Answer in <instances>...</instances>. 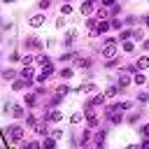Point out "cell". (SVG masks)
Here are the masks:
<instances>
[{
    "mask_svg": "<svg viewBox=\"0 0 149 149\" xmlns=\"http://www.w3.org/2000/svg\"><path fill=\"white\" fill-rule=\"evenodd\" d=\"M7 137H9L12 142H19V140L23 137V128H21L19 123H12V126L7 128Z\"/></svg>",
    "mask_w": 149,
    "mask_h": 149,
    "instance_id": "6da1fadb",
    "label": "cell"
},
{
    "mask_svg": "<svg viewBox=\"0 0 149 149\" xmlns=\"http://www.w3.org/2000/svg\"><path fill=\"white\" fill-rule=\"evenodd\" d=\"M7 109H12L9 114H14L16 119H21V116L26 114V109H23V107H19V105H7Z\"/></svg>",
    "mask_w": 149,
    "mask_h": 149,
    "instance_id": "7a4b0ae2",
    "label": "cell"
},
{
    "mask_svg": "<svg viewBox=\"0 0 149 149\" xmlns=\"http://www.w3.org/2000/svg\"><path fill=\"white\" fill-rule=\"evenodd\" d=\"M128 84H130V74H128V72L123 70V72L119 74V86H121V88H126Z\"/></svg>",
    "mask_w": 149,
    "mask_h": 149,
    "instance_id": "3957f363",
    "label": "cell"
},
{
    "mask_svg": "<svg viewBox=\"0 0 149 149\" xmlns=\"http://www.w3.org/2000/svg\"><path fill=\"white\" fill-rule=\"evenodd\" d=\"M21 74H23V79H26V81H30V79H33V68H30V65H26V68L21 70Z\"/></svg>",
    "mask_w": 149,
    "mask_h": 149,
    "instance_id": "277c9868",
    "label": "cell"
},
{
    "mask_svg": "<svg viewBox=\"0 0 149 149\" xmlns=\"http://www.w3.org/2000/svg\"><path fill=\"white\" fill-rule=\"evenodd\" d=\"M116 93H119V86H114V84H112V86H107V91H105V98H114Z\"/></svg>",
    "mask_w": 149,
    "mask_h": 149,
    "instance_id": "5b68a950",
    "label": "cell"
},
{
    "mask_svg": "<svg viewBox=\"0 0 149 149\" xmlns=\"http://www.w3.org/2000/svg\"><path fill=\"white\" fill-rule=\"evenodd\" d=\"M42 23H44V16H42V14H35V16L30 19V26H42Z\"/></svg>",
    "mask_w": 149,
    "mask_h": 149,
    "instance_id": "8992f818",
    "label": "cell"
},
{
    "mask_svg": "<svg viewBox=\"0 0 149 149\" xmlns=\"http://www.w3.org/2000/svg\"><path fill=\"white\" fill-rule=\"evenodd\" d=\"M21 63H23V65H33V63H35V56H33V54H26V56H21Z\"/></svg>",
    "mask_w": 149,
    "mask_h": 149,
    "instance_id": "52a82bcc",
    "label": "cell"
},
{
    "mask_svg": "<svg viewBox=\"0 0 149 149\" xmlns=\"http://www.w3.org/2000/svg\"><path fill=\"white\" fill-rule=\"evenodd\" d=\"M93 142L102 147V142H105V130H98V133H95V137H93Z\"/></svg>",
    "mask_w": 149,
    "mask_h": 149,
    "instance_id": "ba28073f",
    "label": "cell"
},
{
    "mask_svg": "<svg viewBox=\"0 0 149 149\" xmlns=\"http://www.w3.org/2000/svg\"><path fill=\"white\" fill-rule=\"evenodd\" d=\"M74 68H88V58H74Z\"/></svg>",
    "mask_w": 149,
    "mask_h": 149,
    "instance_id": "9c48e42d",
    "label": "cell"
},
{
    "mask_svg": "<svg viewBox=\"0 0 149 149\" xmlns=\"http://www.w3.org/2000/svg\"><path fill=\"white\" fill-rule=\"evenodd\" d=\"M35 102H37V98H35V93H26V105H28V107H33Z\"/></svg>",
    "mask_w": 149,
    "mask_h": 149,
    "instance_id": "30bf717a",
    "label": "cell"
},
{
    "mask_svg": "<svg viewBox=\"0 0 149 149\" xmlns=\"http://www.w3.org/2000/svg\"><path fill=\"white\" fill-rule=\"evenodd\" d=\"M42 147H44V149H54V147H56V140H54V137H47V140L42 142Z\"/></svg>",
    "mask_w": 149,
    "mask_h": 149,
    "instance_id": "8fae6325",
    "label": "cell"
},
{
    "mask_svg": "<svg viewBox=\"0 0 149 149\" xmlns=\"http://www.w3.org/2000/svg\"><path fill=\"white\" fill-rule=\"evenodd\" d=\"M107 28H109V23H107V21H100V23H98V30H95V35H98V33H107Z\"/></svg>",
    "mask_w": 149,
    "mask_h": 149,
    "instance_id": "7c38bea8",
    "label": "cell"
},
{
    "mask_svg": "<svg viewBox=\"0 0 149 149\" xmlns=\"http://www.w3.org/2000/svg\"><path fill=\"white\" fill-rule=\"evenodd\" d=\"M91 9H93V5H91V2H84V5H81V14H86V16H88V14H91Z\"/></svg>",
    "mask_w": 149,
    "mask_h": 149,
    "instance_id": "4fadbf2b",
    "label": "cell"
},
{
    "mask_svg": "<svg viewBox=\"0 0 149 149\" xmlns=\"http://www.w3.org/2000/svg\"><path fill=\"white\" fill-rule=\"evenodd\" d=\"M35 61H37L40 65H49V58H47L44 54H40V56H35Z\"/></svg>",
    "mask_w": 149,
    "mask_h": 149,
    "instance_id": "5bb4252c",
    "label": "cell"
},
{
    "mask_svg": "<svg viewBox=\"0 0 149 149\" xmlns=\"http://www.w3.org/2000/svg\"><path fill=\"white\" fill-rule=\"evenodd\" d=\"M86 121H88V126H95V123H98L95 114H91V112H86Z\"/></svg>",
    "mask_w": 149,
    "mask_h": 149,
    "instance_id": "9a60e30c",
    "label": "cell"
},
{
    "mask_svg": "<svg viewBox=\"0 0 149 149\" xmlns=\"http://www.w3.org/2000/svg\"><path fill=\"white\" fill-rule=\"evenodd\" d=\"M35 130L40 135H47V123H35Z\"/></svg>",
    "mask_w": 149,
    "mask_h": 149,
    "instance_id": "2e32d148",
    "label": "cell"
},
{
    "mask_svg": "<svg viewBox=\"0 0 149 149\" xmlns=\"http://www.w3.org/2000/svg\"><path fill=\"white\" fill-rule=\"evenodd\" d=\"M137 68H142V70H144V68H149V58H147V56H142V58L137 61Z\"/></svg>",
    "mask_w": 149,
    "mask_h": 149,
    "instance_id": "e0dca14e",
    "label": "cell"
},
{
    "mask_svg": "<svg viewBox=\"0 0 149 149\" xmlns=\"http://www.w3.org/2000/svg\"><path fill=\"white\" fill-rule=\"evenodd\" d=\"M74 37H77V33H74V30H70V33L65 35V44H72V40H74Z\"/></svg>",
    "mask_w": 149,
    "mask_h": 149,
    "instance_id": "ac0fdd59",
    "label": "cell"
},
{
    "mask_svg": "<svg viewBox=\"0 0 149 149\" xmlns=\"http://www.w3.org/2000/svg\"><path fill=\"white\" fill-rule=\"evenodd\" d=\"M47 119H49V121H58V119H61V112H49Z\"/></svg>",
    "mask_w": 149,
    "mask_h": 149,
    "instance_id": "d6986e66",
    "label": "cell"
},
{
    "mask_svg": "<svg viewBox=\"0 0 149 149\" xmlns=\"http://www.w3.org/2000/svg\"><path fill=\"white\" fill-rule=\"evenodd\" d=\"M88 140H91V130H84V135H81V144L86 147V144H88Z\"/></svg>",
    "mask_w": 149,
    "mask_h": 149,
    "instance_id": "ffe728a7",
    "label": "cell"
},
{
    "mask_svg": "<svg viewBox=\"0 0 149 149\" xmlns=\"http://www.w3.org/2000/svg\"><path fill=\"white\" fill-rule=\"evenodd\" d=\"M105 102V95H95L93 100H91V105H102Z\"/></svg>",
    "mask_w": 149,
    "mask_h": 149,
    "instance_id": "44dd1931",
    "label": "cell"
},
{
    "mask_svg": "<svg viewBox=\"0 0 149 149\" xmlns=\"http://www.w3.org/2000/svg\"><path fill=\"white\" fill-rule=\"evenodd\" d=\"M26 149H42V144H40V142H28Z\"/></svg>",
    "mask_w": 149,
    "mask_h": 149,
    "instance_id": "7402d4cb",
    "label": "cell"
},
{
    "mask_svg": "<svg viewBox=\"0 0 149 149\" xmlns=\"http://www.w3.org/2000/svg\"><path fill=\"white\" fill-rule=\"evenodd\" d=\"M109 26H112V28H116V30H119V28H121V26H123V23H121V21H119V19H114V21H109Z\"/></svg>",
    "mask_w": 149,
    "mask_h": 149,
    "instance_id": "603a6c76",
    "label": "cell"
},
{
    "mask_svg": "<svg viewBox=\"0 0 149 149\" xmlns=\"http://www.w3.org/2000/svg\"><path fill=\"white\" fill-rule=\"evenodd\" d=\"M61 77H63V79H68V77H72V70H70V68H65V70L61 72Z\"/></svg>",
    "mask_w": 149,
    "mask_h": 149,
    "instance_id": "cb8c5ba5",
    "label": "cell"
},
{
    "mask_svg": "<svg viewBox=\"0 0 149 149\" xmlns=\"http://www.w3.org/2000/svg\"><path fill=\"white\" fill-rule=\"evenodd\" d=\"M2 77H5V79H14V70H5Z\"/></svg>",
    "mask_w": 149,
    "mask_h": 149,
    "instance_id": "d4e9b609",
    "label": "cell"
},
{
    "mask_svg": "<svg viewBox=\"0 0 149 149\" xmlns=\"http://www.w3.org/2000/svg\"><path fill=\"white\" fill-rule=\"evenodd\" d=\"M133 79H135V84H144V74H137V72H135Z\"/></svg>",
    "mask_w": 149,
    "mask_h": 149,
    "instance_id": "484cf974",
    "label": "cell"
},
{
    "mask_svg": "<svg viewBox=\"0 0 149 149\" xmlns=\"http://www.w3.org/2000/svg\"><path fill=\"white\" fill-rule=\"evenodd\" d=\"M23 86H26V81H14V84H12L14 91H19V88H23Z\"/></svg>",
    "mask_w": 149,
    "mask_h": 149,
    "instance_id": "4316f807",
    "label": "cell"
},
{
    "mask_svg": "<svg viewBox=\"0 0 149 149\" xmlns=\"http://www.w3.org/2000/svg\"><path fill=\"white\" fill-rule=\"evenodd\" d=\"M140 133H142V135H144V137H149V123H144V126H142V128H140Z\"/></svg>",
    "mask_w": 149,
    "mask_h": 149,
    "instance_id": "83f0119b",
    "label": "cell"
},
{
    "mask_svg": "<svg viewBox=\"0 0 149 149\" xmlns=\"http://www.w3.org/2000/svg\"><path fill=\"white\" fill-rule=\"evenodd\" d=\"M70 121H72V123H79V121H81V114H72Z\"/></svg>",
    "mask_w": 149,
    "mask_h": 149,
    "instance_id": "f1b7e54d",
    "label": "cell"
},
{
    "mask_svg": "<svg viewBox=\"0 0 149 149\" xmlns=\"http://www.w3.org/2000/svg\"><path fill=\"white\" fill-rule=\"evenodd\" d=\"M123 49H126V51H133V42L126 40V42H123Z\"/></svg>",
    "mask_w": 149,
    "mask_h": 149,
    "instance_id": "f546056e",
    "label": "cell"
},
{
    "mask_svg": "<svg viewBox=\"0 0 149 149\" xmlns=\"http://www.w3.org/2000/svg\"><path fill=\"white\" fill-rule=\"evenodd\" d=\"M72 12V5H63V14H70Z\"/></svg>",
    "mask_w": 149,
    "mask_h": 149,
    "instance_id": "4dcf8cb0",
    "label": "cell"
},
{
    "mask_svg": "<svg viewBox=\"0 0 149 149\" xmlns=\"http://www.w3.org/2000/svg\"><path fill=\"white\" fill-rule=\"evenodd\" d=\"M68 93V86H58V95H65Z\"/></svg>",
    "mask_w": 149,
    "mask_h": 149,
    "instance_id": "1f68e13d",
    "label": "cell"
},
{
    "mask_svg": "<svg viewBox=\"0 0 149 149\" xmlns=\"http://www.w3.org/2000/svg\"><path fill=\"white\" fill-rule=\"evenodd\" d=\"M114 2H116V0H102V5H105V7H112Z\"/></svg>",
    "mask_w": 149,
    "mask_h": 149,
    "instance_id": "d6a6232c",
    "label": "cell"
},
{
    "mask_svg": "<svg viewBox=\"0 0 149 149\" xmlns=\"http://www.w3.org/2000/svg\"><path fill=\"white\" fill-rule=\"evenodd\" d=\"M86 149H102V147H100V144H95V142H93V144H86Z\"/></svg>",
    "mask_w": 149,
    "mask_h": 149,
    "instance_id": "836d02e7",
    "label": "cell"
},
{
    "mask_svg": "<svg viewBox=\"0 0 149 149\" xmlns=\"http://www.w3.org/2000/svg\"><path fill=\"white\" fill-rule=\"evenodd\" d=\"M137 149H149V140H144V142H142V147H137Z\"/></svg>",
    "mask_w": 149,
    "mask_h": 149,
    "instance_id": "e575fe53",
    "label": "cell"
},
{
    "mask_svg": "<svg viewBox=\"0 0 149 149\" xmlns=\"http://www.w3.org/2000/svg\"><path fill=\"white\" fill-rule=\"evenodd\" d=\"M144 49H149V40H144Z\"/></svg>",
    "mask_w": 149,
    "mask_h": 149,
    "instance_id": "d590c367",
    "label": "cell"
},
{
    "mask_svg": "<svg viewBox=\"0 0 149 149\" xmlns=\"http://www.w3.org/2000/svg\"><path fill=\"white\" fill-rule=\"evenodd\" d=\"M86 2H91V5H95V2H98V0H86Z\"/></svg>",
    "mask_w": 149,
    "mask_h": 149,
    "instance_id": "8d00e7d4",
    "label": "cell"
},
{
    "mask_svg": "<svg viewBox=\"0 0 149 149\" xmlns=\"http://www.w3.org/2000/svg\"><path fill=\"white\" fill-rule=\"evenodd\" d=\"M126 149H137V147H135V144H130V147H126Z\"/></svg>",
    "mask_w": 149,
    "mask_h": 149,
    "instance_id": "74e56055",
    "label": "cell"
},
{
    "mask_svg": "<svg viewBox=\"0 0 149 149\" xmlns=\"http://www.w3.org/2000/svg\"><path fill=\"white\" fill-rule=\"evenodd\" d=\"M5 2H14V0H5Z\"/></svg>",
    "mask_w": 149,
    "mask_h": 149,
    "instance_id": "f35d334b",
    "label": "cell"
},
{
    "mask_svg": "<svg viewBox=\"0 0 149 149\" xmlns=\"http://www.w3.org/2000/svg\"><path fill=\"white\" fill-rule=\"evenodd\" d=\"M147 26H149V16H147Z\"/></svg>",
    "mask_w": 149,
    "mask_h": 149,
    "instance_id": "ab89813d",
    "label": "cell"
}]
</instances>
